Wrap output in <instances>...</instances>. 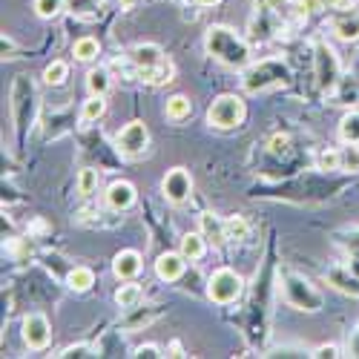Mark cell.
<instances>
[{"label":"cell","mask_w":359,"mask_h":359,"mask_svg":"<svg viewBox=\"0 0 359 359\" xmlns=\"http://www.w3.org/2000/svg\"><path fill=\"white\" fill-rule=\"evenodd\" d=\"M204 46L219 64L230 67V69H248L250 67V46L242 35H236L230 26H210L204 32Z\"/></svg>","instance_id":"obj_1"},{"label":"cell","mask_w":359,"mask_h":359,"mask_svg":"<svg viewBox=\"0 0 359 359\" xmlns=\"http://www.w3.org/2000/svg\"><path fill=\"white\" fill-rule=\"evenodd\" d=\"M282 296H285V302L296 311L316 313L322 308V293L308 279L296 276V273H282Z\"/></svg>","instance_id":"obj_2"},{"label":"cell","mask_w":359,"mask_h":359,"mask_svg":"<svg viewBox=\"0 0 359 359\" xmlns=\"http://www.w3.org/2000/svg\"><path fill=\"white\" fill-rule=\"evenodd\" d=\"M245 115H248V107L238 95H219L210 109H207V124L216 127V130H236L245 124Z\"/></svg>","instance_id":"obj_3"},{"label":"cell","mask_w":359,"mask_h":359,"mask_svg":"<svg viewBox=\"0 0 359 359\" xmlns=\"http://www.w3.org/2000/svg\"><path fill=\"white\" fill-rule=\"evenodd\" d=\"M290 78V69L282 64V61H259L253 67L245 69V89L248 93H264V89H271V86H279V83H287Z\"/></svg>","instance_id":"obj_4"},{"label":"cell","mask_w":359,"mask_h":359,"mask_svg":"<svg viewBox=\"0 0 359 359\" xmlns=\"http://www.w3.org/2000/svg\"><path fill=\"white\" fill-rule=\"evenodd\" d=\"M242 287H245V279L236 271L219 267V271L210 276V282H207V299H210L213 305H230L242 296Z\"/></svg>","instance_id":"obj_5"},{"label":"cell","mask_w":359,"mask_h":359,"mask_svg":"<svg viewBox=\"0 0 359 359\" xmlns=\"http://www.w3.org/2000/svg\"><path fill=\"white\" fill-rule=\"evenodd\" d=\"M316 81H319V89H337V83L342 81L339 78V61H337V52L327 46L325 41H316Z\"/></svg>","instance_id":"obj_6"},{"label":"cell","mask_w":359,"mask_h":359,"mask_svg":"<svg viewBox=\"0 0 359 359\" xmlns=\"http://www.w3.org/2000/svg\"><path fill=\"white\" fill-rule=\"evenodd\" d=\"M161 193L170 204H184L193 193V175L184 167H172L167 170V175L161 178Z\"/></svg>","instance_id":"obj_7"},{"label":"cell","mask_w":359,"mask_h":359,"mask_svg":"<svg viewBox=\"0 0 359 359\" xmlns=\"http://www.w3.org/2000/svg\"><path fill=\"white\" fill-rule=\"evenodd\" d=\"M20 334H23V345L29 351H43L52 337V325L43 313H29L20 325Z\"/></svg>","instance_id":"obj_8"},{"label":"cell","mask_w":359,"mask_h":359,"mask_svg":"<svg viewBox=\"0 0 359 359\" xmlns=\"http://www.w3.org/2000/svg\"><path fill=\"white\" fill-rule=\"evenodd\" d=\"M115 147H118V153H124V156H141L144 149L149 147V130L144 121H130L121 133L115 135Z\"/></svg>","instance_id":"obj_9"},{"label":"cell","mask_w":359,"mask_h":359,"mask_svg":"<svg viewBox=\"0 0 359 359\" xmlns=\"http://www.w3.org/2000/svg\"><path fill=\"white\" fill-rule=\"evenodd\" d=\"M187 271V259L184 253H161L156 259V276L161 282H178Z\"/></svg>","instance_id":"obj_10"},{"label":"cell","mask_w":359,"mask_h":359,"mask_svg":"<svg viewBox=\"0 0 359 359\" xmlns=\"http://www.w3.org/2000/svg\"><path fill=\"white\" fill-rule=\"evenodd\" d=\"M127 57H130V64L135 67V72H138V69H153V67H158L161 61H167L164 49H161L158 43H138V46L130 49Z\"/></svg>","instance_id":"obj_11"},{"label":"cell","mask_w":359,"mask_h":359,"mask_svg":"<svg viewBox=\"0 0 359 359\" xmlns=\"http://www.w3.org/2000/svg\"><path fill=\"white\" fill-rule=\"evenodd\" d=\"M112 273H115L118 279H124V282L135 279V276L141 273V253H138V250H121V253H115V259H112Z\"/></svg>","instance_id":"obj_12"},{"label":"cell","mask_w":359,"mask_h":359,"mask_svg":"<svg viewBox=\"0 0 359 359\" xmlns=\"http://www.w3.org/2000/svg\"><path fill=\"white\" fill-rule=\"evenodd\" d=\"M135 198H138V193L130 182H115L107 190V204L112 207V210H130V207L135 204Z\"/></svg>","instance_id":"obj_13"},{"label":"cell","mask_w":359,"mask_h":359,"mask_svg":"<svg viewBox=\"0 0 359 359\" xmlns=\"http://www.w3.org/2000/svg\"><path fill=\"white\" fill-rule=\"evenodd\" d=\"M198 227L204 233V238H210L213 245H224L227 236H224V219L213 216V213H201L198 216Z\"/></svg>","instance_id":"obj_14"},{"label":"cell","mask_w":359,"mask_h":359,"mask_svg":"<svg viewBox=\"0 0 359 359\" xmlns=\"http://www.w3.org/2000/svg\"><path fill=\"white\" fill-rule=\"evenodd\" d=\"M331 29H334V35H337L339 41L353 43V41H359V15H339V18L331 23Z\"/></svg>","instance_id":"obj_15"},{"label":"cell","mask_w":359,"mask_h":359,"mask_svg":"<svg viewBox=\"0 0 359 359\" xmlns=\"http://www.w3.org/2000/svg\"><path fill=\"white\" fill-rule=\"evenodd\" d=\"M141 299H144V290H141V285H135L133 279L115 290V305L124 308V311H135V308L141 305Z\"/></svg>","instance_id":"obj_16"},{"label":"cell","mask_w":359,"mask_h":359,"mask_svg":"<svg viewBox=\"0 0 359 359\" xmlns=\"http://www.w3.org/2000/svg\"><path fill=\"white\" fill-rule=\"evenodd\" d=\"M164 115L170 118V121L182 124V121H187V118L193 115V101H190L187 95H172V98H167Z\"/></svg>","instance_id":"obj_17"},{"label":"cell","mask_w":359,"mask_h":359,"mask_svg":"<svg viewBox=\"0 0 359 359\" xmlns=\"http://www.w3.org/2000/svg\"><path fill=\"white\" fill-rule=\"evenodd\" d=\"M172 61L167 57V61H161L158 67H153V69H138L135 72V78H141L144 83H153V86H161V83H170L172 81Z\"/></svg>","instance_id":"obj_18"},{"label":"cell","mask_w":359,"mask_h":359,"mask_svg":"<svg viewBox=\"0 0 359 359\" xmlns=\"http://www.w3.org/2000/svg\"><path fill=\"white\" fill-rule=\"evenodd\" d=\"M182 253L187 262H198L207 253V242H204V233H184L182 236Z\"/></svg>","instance_id":"obj_19"},{"label":"cell","mask_w":359,"mask_h":359,"mask_svg":"<svg viewBox=\"0 0 359 359\" xmlns=\"http://www.w3.org/2000/svg\"><path fill=\"white\" fill-rule=\"evenodd\" d=\"M104 112H107V95H89L83 101L78 118H81V124H93L98 118H104Z\"/></svg>","instance_id":"obj_20"},{"label":"cell","mask_w":359,"mask_h":359,"mask_svg":"<svg viewBox=\"0 0 359 359\" xmlns=\"http://www.w3.org/2000/svg\"><path fill=\"white\" fill-rule=\"evenodd\" d=\"M67 285L75 290V293H86L89 287L95 285V273L89 271V267H83V264H78V267H72V271L67 273Z\"/></svg>","instance_id":"obj_21"},{"label":"cell","mask_w":359,"mask_h":359,"mask_svg":"<svg viewBox=\"0 0 359 359\" xmlns=\"http://www.w3.org/2000/svg\"><path fill=\"white\" fill-rule=\"evenodd\" d=\"M72 55H75V61H81V64H89V61H95V57L101 55V43L95 41V38H78L75 41V46H72Z\"/></svg>","instance_id":"obj_22"},{"label":"cell","mask_w":359,"mask_h":359,"mask_svg":"<svg viewBox=\"0 0 359 359\" xmlns=\"http://www.w3.org/2000/svg\"><path fill=\"white\" fill-rule=\"evenodd\" d=\"M224 236L227 242H245V238L250 236V224L245 216H227L224 219Z\"/></svg>","instance_id":"obj_23"},{"label":"cell","mask_w":359,"mask_h":359,"mask_svg":"<svg viewBox=\"0 0 359 359\" xmlns=\"http://www.w3.org/2000/svg\"><path fill=\"white\" fill-rule=\"evenodd\" d=\"M109 86H112V81H109V72L107 69H89V75H86V89H89V95H107L109 93Z\"/></svg>","instance_id":"obj_24"},{"label":"cell","mask_w":359,"mask_h":359,"mask_svg":"<svg viewBox=\"0 0 359 359\" xmlns=\"http://www.w3.org/2000/svg\"><path fill=\"white\" fill-rule=\"evenodd\" d=\"M327 282H331L337 290H342V293H351V296H359V282L356 279H351L342 267H334L331 273H327Z\"/></svg>","instance_id":"obj_25"},{"label":"cell","mask_w":359,"mask_h":359,"mask_svg":"<svg viewBox=\"0 0 359 359\" xmlns=\"http://www.w3.org/2000/svg\"><path fill=\"white\" fill-rule=\"evenodd\" d=\"M339 138L345 144H359V112H348L339 121Z\"/></svg>","instance_id":"obj_26"},{"label":"cell","mask_w":359,"mask_h":359,"mask_svg":"<svg viewBox=\"0 0 359 359\" xmlns=\"http://www.w3.org/2000/svg\"><path fill=\"white\" fill-rule=\"evenodd\" d=\"M316 167L325 170V172H331V170H342V149H331V147H325L322 153L316 156Z\"/></svg>","instance_id":"obj_27"},{"label":"cell","mask_w":359,"mask_h":359,"mask_svg":"<svg viewBox=\"0 0 359 359\" xmlns=\"http://www.w3.org/2000/svg\"><path fill=\"white\" fill-rule=\"evenodd\" d=\"M95 190H98V170L83 167V170L78 172V193L86 198V196H93Z\"/></svg>","instance_id":"obj_28"},{"label":"cell","mask_w":359,"mask_h":359,"mask_svg":"<svg viewBox=\"0 0 359 359\" xmlns=\"http://www.w3.org/2000/svg\"><path fill=\"white\" fill-rule=\"evenodd\" d=\"M67 78H69V67H67L64 61H52V64L43 69V81H46L49 86H61V83H67Z\"/></svg>","instance_id":"obj_29"},{"label":"cell","mask_w":359,"mask_h":359,"mask_svg":"<svg viewBox=\"0 0 359 359\" xmlns=\"http://www.w3.org/2000/svg\"><path fill=\"white\" fill-rule=\"evenodd\" d=\"M35 15L43 18V20H52L64 12V0H35Z\"/></svg>","instance_id":"obj_30"},{"label":"cell","mask_w":359,"mask_h":359,"mask_svg":"<svg viewBox=\"0 0 359 359\" xmlns=\"http://www.w3.org/2000/svg\"><path fill=\"white\" fill-rule=\"evenodd\" d=\"M342 170L359 172V144H348L342 149Z\"/></svg>","instance_id":"obj_31"},{"label":"cell","mask_w":359,"mask_h":359,"mask_svg":"<svg viewBox=\"0 0 359 359\" xmlns=\"http://www.w3.org/2000/svg\"><path fill=\"white\" fill-rule=\"evenodd\" d=\"M267 149H271V156H287V149H290V138L287 135H282V133H276L271 141H267Z\"/></svg>","instance_id":"obj_32"},{"label":"cell","mask_w":359,"mask_h":359,"mask_svg":"<svg viewBox=\"0 0 359 359\" xmlns=\"http://www.w3.org/2000/svg\"><path fill=\"white\" fill-rule=\"evenodd\" d=\"M57 356H61V359H72V356H98V348L81 342V345H69V348H64Z\"/></svg>","instance_id":"obj_33"},{"label":"cell","mask_w":359,"mask_h":359,"mask_svg":"<svg viewBox=\"0 0 359 359\" xmlns=\"http://www.w3.org/2000/svg\"><path fill=\"white\" fill-rule=\"evenodd\" d=\"M156 319V311H138L133 319H127L124 325L130 327V331H135V327H141V325H147V322H153Z\"/></svg>","instance_id":"obj_34"},{"label":"cell","mask_w":359,"mask_h":359,"mask_svg":"<svg viewBox=\"0 0 359 359\" xmlns=\"http://www.w3.org/2000/svg\"><path fill=\"white\" fill-rule=\"evenodd\" d=\"M133 356H138V359H144V356H147V359H158V356H164V353H161L158 345H138Z\"/></svg>","instance_id":"obj_35"},{"label":"cell","mask_w":359,"mask_h":359,"mask_svg":"<svg viewBox=\"0 0 359 359\" xmlns=\"http://www.w3.org/2000/svg\"><path fill=\"white\" fill-rule=\"evenodd\" d=\"M311 356H313V359H325V356H331V359H334V356H339V348H337V345H319Z\"/></svg>","instance_id":"obj_36"},{"label":"cell","mask_w":359,"mask_h":359,"mask_svg":"<svg viewBox=\"0 0 359 359\" xmlns=\"http://www.w3.org/2000/svg\"><path fill=\"white\" fill-rule=\"evenodd\" d=\"M0 49H4V57H18V55H15V52H18L15 41H12V38H6V35L0 38Z\"/></svg>","instance_id":"obj_37"},{"label":"cell","mask_w":359,"mask_h":359,"mask_svg":"<svg viewBox=\"0 0 359 359\" xmlns=\"http://www.w3.org/2000/svg\"><path fill=\"white\" fill-rule=\"evenodd\" d=\"M299 4H302L305 12H322V9H327L325 0H299Z\"/></svg>","instance_id":"obj_38"},{"label":"cell","mask_w":359,"mask_h":359,"mask_svg":"<svg viewBox=\"0 0 359 359\" xmlns=\"http://www.w3.org/2000/svg\"><path fill=\"white\" fill-rule=\"evenodd\" d=\"M325 4H327V9H351L353 6V0H325Z\"/></svg>","instance_id":"obj_39"},{"label":"cell","mask_w":359,"mask_h":359,"mask_svg":"<svg viewBox=\"0 0 359 359\" xmlns=\"http://www.w3.org/2000/svg\"><path fill=\"white\" fill-rule=\"evenodd\" d=\"M348 351H351V356H359V327H356V334H353V339L348 342Z\"/></svg>","instance_id":"obj_40"},{"label":"cell","mask_w":359,"mask_h":359,"mask_svg":"<svg viewBox=\"0 0 359 359\" xmlns=\"http://www.w3.org/2000/svg\"><path fill=\"white\" fill-rule=\"evenodd\" d=\"M193 4H196V6H216L219 0H193Z\"/></svg>","instance_id":"obj_41"},{"label":"cell","mask_w":359,"mask_h":359,"mask_svg":"<svg viewBox=\"0 0 359 359\" xmlns=\"http://www.w3.org/2000/svg\"><path fill=\"white\" fill-rule=\"evenodd\" d=\"M170 351H172L170 356H182V345H178V342H172V345H170Z\"/></svg>","instance_id":"obj_42"},{"label":"cell","mask_w":359,"mask_h":359,"mask_svg":"<svg viewBox=\"0 0 359 359\" xmlns=\"http://www.w3.org/2000/svg\"><path fill=\"white\" fill-rule=\"evenodd\" d=\"M138 4V0H121V9H133Z\"/></svg>","instance_id":"obj_43"}]
</instances>
